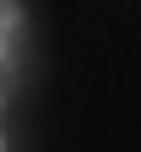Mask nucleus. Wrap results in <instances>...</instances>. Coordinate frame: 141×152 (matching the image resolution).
Returning <instances> with one entry per match:
<instances>
[{"mask_svg":"<svg viewBox=\"0 0 141 152\" xmlns=\"http://www.w3.org/2000/svg\"><path fill=\"white\" fill-rule=\"evenodd\" d=\"M0 109H6V92H0Z\"/></svg>","mask_w":141,"mask_h":152,"instance_id":"7ed1b4c3","label":"nucleus"},{"mask_svg":"<svg viewBox=\"0 0 141 152\" xmlns=\"http://www.w3.org/2000/svg\"><path fill=\"white\" fill-rule=\"evenodd\" d=\"M0 152H6V136H0Z\"/></svg>","mask_w":141,"mask_h":152,"instance_id":"20e7f679","label":"nucleus"},{"mask_svg":"<svg viewBox=\"0 0 141 152\" xmlns=\"http://www.w3.org/2000/svg\"><path fill=\"white\" fill-rule=\"evenodd\" d=\"M22 22H27L22 0H0V33H6V38H16V33H22Z\"/></svg>","mask_w":141,"mask_h":152,"instance_id":"f257e3e1","label":"nucleus"},{"mask_svg":"<svg viewBox=\"0 0 141 152\" xmlns=\"http://www.w3.org/2000/svg\"><path fill=\"white\" fill-rule=\"evenodd\" d=\"M6 65H11V38L0 33V71H6Z\"/></svg>","mask_w":141,"mask_h":152,"instance_id":"f03ea898","label":"nucleus"}]
</instances>
